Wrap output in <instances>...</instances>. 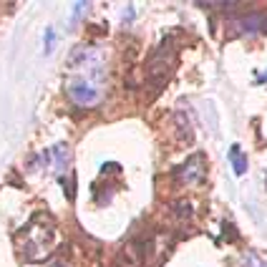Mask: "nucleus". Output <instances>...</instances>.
<instances>
[{"label":"nucleus","mask_w":267,"mask_h":267,"mask_svg":"<svg viewBox=\"0 0 267 267\" xmlns=\"http://www.w3.org/2000/svg\"><path fill=\"white\" fill-rule=\"evenodd\" d=\"M240 33H265L267 30V15L265 13H247L237 18Z\"/></svg>","instance_id":"7ed1b4c3"},{"label":"nucleus","mask_w":267,"mask_h":267,"mask_svg":"<svg viewBox=\"0 0 267 267\" xmlns=\"http://www.w3.org/2000/svg\"><path fill=\"white\" fill-rule=\"evenodd\" d=\"M202 172H204V166H202V156H194V159H189V161L182 166L179 179H182L184 184H199Z\"/></svg>","instance_id":"20e7f679"},{"label":"nucleus","mask_w":267,"mask_h":267,"mask_svg":"<svg viewBox=\"0 0 267 267\" xmlns=\"http://www.w3.org/2000/svg\"><path fill=\"white\" fill-rule=\"evenodd\" d=\"M242 267H267V262L265 260H260L257 255H245V260H242Z\"/></svg>","instance_id":"423d86ee"},{"label":"nucleus","mask_w":267,"mask_h":267,"mask_svg":"<svg viewBox=\"0 0 267 267\" xmlns=\"http://www.w3.org/2000/svg\"><path fill=\"white\" fill-rule=\"evenodd\" d=\"M68 101L81 109H93L104 101L109 88V63L98 46H81L71 53L63 78Z\"/></svg>","instance_id":"f257e3e1"},{"label":"nucleus","mask_w":267,"mask_h":267,"mask_svg":"<svg viewBox=\"0 0 267 267\" xmlns=\"http://www.w3.org/2000/svg\"><path fill=\"white\" fill-rule=\"evenodd\" d=\"M18 242H20V252L28 262H41L56 247V227L51 219L43 222V217H38L20 229Z\"/></svg>","instance_id":"f03ea898"},{"label":"nucleus","mask_w":267,"mask_h":267,"mask_svg":"<svg viewBox=\"0 0 267 267\" xmlns=\"http://www.w3.org/2000/svg\"><path fill=\"white\" fill-rule=\"evenodd\" d=\"M229 159H232V172H235L237 177H242V174L247 172V156L242 154V149H240V146H232V149H229Z\"/></svg>","instance_id":"39448f33"},{"label":"nucleus","mask_w":267,"mask_h":267,"mask_svg":"<svg viewBox=\"0 0 267 267\" xmlns=\"http://www.w3.org/2000/svg\"><path fill=\"white\" fill-rule=\"evenodd\" d=\"M260 81H262V83H267V73H262V76H260Z\"/></svg>","instance_id":"0eeeda50"}]
</instances>
